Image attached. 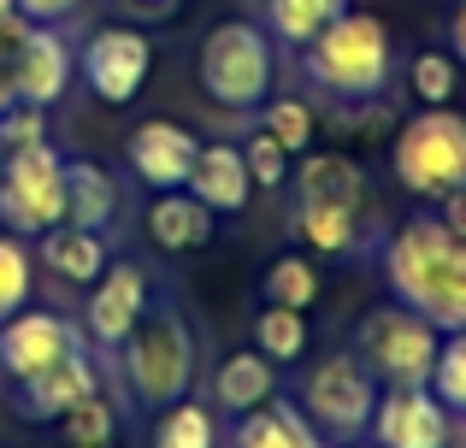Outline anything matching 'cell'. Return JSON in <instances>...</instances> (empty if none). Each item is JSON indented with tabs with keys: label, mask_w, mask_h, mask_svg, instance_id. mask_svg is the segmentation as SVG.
Here are the masks:
<instances>
[{
	"label": "cell",
	"mask_w": 466,
	"mask_h": 448,
	"mask_svg": "<svg viewBox=\"0 0 466 448\" xmlns=\"http://www.w3.org/2000/svg\"><path fill=\"white\" fill-rule=\"evenodd\" d=\"M296 201H325V207L366 213V165L349 154H308L301 172H289Z\"/></svg>",
	"instance_id": "obj_20"
},
{
	"label": "cell",
	"mask_w": 466,
	"mask_h": 448,
	"mask_svg": "<svg viewBox=\"0 0 466 448\" xmlns=\"http://www.w3.org/2000/svg\"><path fill=\"white\" fill-rule=\"evenodd\" d=\"M6 12H18V0H0V18H6Z\"/></svg>",
	"instance_id": "obj_39"
},
{
	"label": "cell",
	"mask_w": 466,
	"mask_h": 448,
	"mask_svg": "<svg viewBox=\"0 0 466 448\" xmlns=\"http://www.w3.org/2000/svg\"><path fill=\"white\" fill-rule=\"evenodd\" d=\"M183 189H189L201 207H213V213H242L254 201V177H248V165H242L237 142H201Z\"/></svg>",
	"instance_id": "obj_16"
},
{
	"label": "cell",
	"mask_w": 466,
	"mask_h": 448,
	"mask_svg": "<svg viewBox=\"0 0 466 448\" xmlns=\"http://www.w3.org/2000/svg\"><path fill=\"white\" fill-rule=\"evenodd\" d=\"M0 224L12 236H42L66 224V154L54 142L6 154L0 165Z\"/></svg>",
	"instance_id": "obj_8"
},
{
	"label": "cell",
	"mask_w": 466,
	"mask_h": 448,
	"mask_svg": "<svg viewBox=\"0 0 466 448\" xmlns=\"http://www.w3.org/2000/svg\"><path fill=\"white\" fill-rule=\"evenodd\" d=\"M342 448H378V443H342Z\"/></svg>",
	"instance_id": "obj_40"
},
{
	"label": "cell",
	"mask_w": 466,
	"mask_h": 448,
	"mask_svg": "<svg viewBox=\"0 0 466 448\" xmlns=\"http://www.w3.org/2000/svg\"><path fill=\"white\" fill-rule=\"evenodd\" d=\"M148 295H154L148 265H137V260H106V272L89 284L83 336H89L101 354H118V343L137 331V319H142V307H148Z\"/></svg>",
	"instance_id": "obj_11"
},
{
	"label": "cell",
	"mask_w": 466,
	"mask_h": 448,
	"mask_svg": "<svg viewBox=\"0 0 466 448\" xmlns=\"http://www.w3.org/2000/svg\"><path fill=\"white\" fill-rule=\"evenodd\" d=\"M154 71V35L137 24H101L89 42L77 47V77L101 106H130Z\"/></svg>",
	"instance_id": "obj_9"
},
{
	"label": "cell",
	"mask_w": 466,
	"mask_h": 448,
	"mask_svg": "<svg viewBox=\"0 0 466 448\" xmlns=\"http://www.w3.org/2000/svg\"><path fill=\"white\" fill-rule=\"evenodd\" d=\"M118 219V177L106 172L101 160H66V224H83V230H113Z\"/></svg>",
	"instance_id": "obj_21"
},
{
	"label": "cell",
	"mask_w": 466,
	"mask_h": 448,
	"mask_svg": "<svg viewBox=\"0 0 466 448\" xmlns=\"http://www.w3.org/2000/svg\"><path fill=\"white\" fill-rule=\"evenodd\" d=\"M319 272H313V260H301V254H278L272 265L260 272V301H272V307H296V313H308L313 301H319Z\"/></svg>",
	"instance_id": "obj_26"
},
{
	"label": "cell",
	"mask_w": 466,
	"mask_h": 448,
	"mask_svg": "<svg viewBox=\"0 0 466 448\" xmlns=\"http://www.w3.org/2000/svg\"><path fill=\"white\" fill-rule=\"evenodd\" d=\"M260 130L284 154H308L313 148V106L301 101V95H278V101L260 106Z\"/></svg>",
	"instance_id": "obj_28"
},
{
	"label": "cell",
	"mask_w": 466,
	"mask_h": 448,
	"mask_svg": "<svg viewBox=\"0 0 466 448\" xmlns=\"http://www.w3.org/2000/svg\"><path fill=\"white\" fill-rule=\"evenodd\" d=\"M301 71L325 101H342V106L378 101L396 77V35H390L384 18L349 6L301 47Z\"/></svg>",
	"instance_id": "obj_3"
},
{
	"label": "cell",
	"mask_w": 466,
	"mask_h": 448,
	"mask_svg": "<svg viewBox=\"0 0 466 448\" xmlns=\"http://www.w3.org/2000/svg\"><path fill=\"white\" fill-rule=\"evenodd\" d=\"M35 142H47V106H30V101L0 106V148L18 154V148H35Z\"/></svg>",
	"instance_id": "obj_34"
},
{
	"label": "cell",
	"mask_w": 466,
	"mask_h": 448,
	"mask_svg": "<svg viewBox=\"0 0 466 448\" xmlns=\"http://www.w3.org/2000/svg\"><path fill=\"white\" fill-rule=\"evenodd\" d=\"M437 219L455 230V236H466V184H455L443 201H437Z\"/></svg>",
	"instance_id": "obj_36"
},
{
	"label": "cell",
	"mask_w": 466,
	"mask_h": 448,
	"mask_svg": "<svg viewBox=\"0 0 466 448\" xmlns=\"http://www.w3.org/2000/svg\"><path fill=\"white\" fill-rule=\"evenodd\" d=\"M431 395L449 413H466V331H443L431 360Z\"/></svg>",
	"instance_id": "obj_30"
},
{
	"label": "cell",
	"mask_w": 466,
	"mask_h": 448,
	"mask_svg": "<svg viewBox=\"0 0 466 448\" xmlns=\"http://www.w3.org/2000/svg\"><path fill=\"white\" fill-rule=\"evenodd\" d=\"M148 236L166 254H195L218 236V213L201 207L189 189H159L154 207H148Z\"/></svg>",
	"instance_id": "obj_17"
},
{
	"label": "cell",
	"mask_w": 466,
	"mask_h": 448,
	"mask_svg": "<svg viewBox=\"0 0 466 448\" xmlns=\"http://www.w3.org/2000/svg\"><path fill=\"white\" fill-rule=\"evenodd\" d=\"M278 360H266L260 348H237V354H225V366L213 372V402L218 413H254V407H266L278 395Z\"/></svg>",
	"instance_id": "obj_18"
},
{
	"label": "cell",
	"mask_w": 466,
	"mask_h": 448,
	"mask_svg": "<svg viewBox=\"0 0 466 448\" xmlns=\"http://www.w3.org/2000/svg\"><path fill=\"white\" fill-rule=\"evenodd\" d=\"M384 284L437 331H466V236H455L437 213H413L384 242Z\"/></svg>",
	"instance_id": "obj_1"
},
{
	"label": "cell",
	"mask_w": 466,
	"mask_h": 448,
	"mask_svg": "<svg viewBox=\"0 0 466 448\" xmlns=\"http://www.w3.org/2000/svg\"><path fill=\"white\" fill-rule=\"evenodd\" d=\"M59 437H66V448H113L118 443V413L101 395H89V402H77L59 419Z\"/></svg>",
	"instance_id": "obj_31"
},
{
	"label": "cell",
	"mask_w": 466,
	"mask_h": 448,
	"mask_svg": "<svg viewBox=\"0 0 466 448\" xmlns=\"http://www.w3.org/2000/svg\"><path fill=\"white\" fill-rule=\"evenodd\" d=\"M390 172L408 195L443 201L455 184H466V118L449 106H425L396 130L390 148Z\"/></svg>",
	"instance_id": "obj_6"
},
{
	"label": "cell",
	"mask_w": 466,
	"mask_h": 448,
	"mask_svg": "<svg viewBox=\"0 0 466 448\" xmlns=\"http://www.w3.org/2000/svg\"><path fill=\"white\" fill-rule=\"evenodd\" d=\"M106 260H113V248H106L101 230H83V224L42 230V265L54 277H66V284H83V289H89L95 277L106 272Z\"/></svg>",
	"instance_id": "obj_22"
},
{
	"label": "cell",
	"mask_w": 466,
	"mask_h": 448,
	"mask_svg": "<svg viewBox=\"0 0 466 448\" xmlns=\"http://www.w3.org/2000/svg\"><path fill=\"white\" fill-rule=\"evenodd\" d=\"M148 448H218V419L213 407L201 402H171L154 413V431H148Z\"/></svg>",
	"instance_id": "obj_25"
},
{
	"label": "cell",
	"mask_w": 466,
	"mask_h": 448,
	"mask_svg": "<svg viewBox=\"0 0 466 448\" xmlns=\"http://www.w3.org/2000/svg\"><path fill=\"white\" fill-rule=\"evenodd\" d=\"M437 343H443V331H437L425 313L390 301V307H372L354 324L349 354L378 378V390H413V383H431Z\"/></svg>",
	"instance_id": "obj_5"
},
{
	"label": "cell",
	"mask_w": 466,
	"mask_h": 448,
	"mask_svg": "<svg viewBox=\"0 0 466 448\" xmlns=\"http://www.w3.org/2000/svg\"><path fill=\"white\" fill-rule=\"evenodd\" d=\"M6 390H12L18 419H30V425H59L77 402L101 395V360H95L89 348H77V354H66L59 366L35 372V378H24V383H6Z\"/></svg>",
	"instance_id": "obj_13"
},
{
	"label": "cell",
	"mask_w": 466,
	"mask_h": 448,
	"mask_svg": "<svg viewBox=\"0 0 466 448\" xmlns=\"http://www.w3.org/2000/svg\"><path fill=\"white\" fill-rule=\"evenodd\" d=\"M372 443L378 448H449V443H455V413L431 395V383H413V390H378Z\"/></svg>",
	"instance_id": "obj_12"
},
{
	"label": "cell",
	"mask_w": 466,
	"mask_h": 448,
	"mask_svg": "<svg viewBox=\"0 0 466 448\" xmlns=\"http://www.w3.org/2000/svg\"><path fill=\"white\" fill-rule=\"evenodd\" d=\"M296 407L313 419V431L325 443H360L372 431L378 378L354 354H330L296 378Z\"/></svg>",
	"instance_id": "obj_7"
},
{
	"label": "cell",
	"mask_w": 466,
	"mask_h": 448,
	"mask_svg": "<svg viewBox=\"0 0 466 448\" xmlns=\"http://www.w3.org/2000/svg\"><path fill=\"white\" fill-rule=\"evenodd\" d=\"M449 35H455V59L466 65V0L455 6V18H449Z\"/></svg>",
	"instance_id": "obj_37"
},
{
	"label": "cell",
	"mask_w": 466,
	"mask_h": 448,
	"mask_svg": "<svg viewBox=\"0 0 466 448\" xmlns=\"http://www.w3.org/2000/svg\"><path fill=\"white\" fill-rule=\"evenodd\" d=\"M71 83H77V54H71L66 30H59V24H35L18 42V54H12V95L54 113Z\"/></svg>",
	"instance_id": "obj_14"
},
{
	"label": "cell",
	"mask_w": 466,
	"mask_h": 448,
	"mask_svg": "<svg viewBox=\"0 0 466 448\" xmlns=\"http://www.w3.org/2000/svg\"><path fill=\"white\" fill-rule=\"evenodd\" d=\"M296 230L313 254H354L360 248V213L325 207V201H296Z\"/></svg>",
	"instance_id": "obj_24"
},
{
	"label": "cell",
	"mask_w": 466,
	"mask_h": 448,
	"mask_svg": "<svg viewBox=\"0 0 466 448\" xmlns=\"http://www.w3.org/2000/svg\"><path fill=\"white\" fill-rule=\"evenodd\" d=\"M195 360H201V343H195V324L183 313V301L171 289H154L137 331L118 343V366H125L118 378H125L130 407L159 413V407L183 402L195 390Z\"/></svg>",
	"instance_id": "obj_2"
},
{
	"label": "cell",
	"mask_w": 466,
	"mask_h": 448,
	"mask_svg": "<svg viewBox=\"0 0 466 448\" xmlns=\"http://www.w3.org/2000/svg\"><path fill=\"white\" fill-rule=\"evenodd\" d=\"M35 289V260L12 230H0V319H12L18 307H30Z\"/></svg>",
	"instance_id": "obj_29"
},
{
	"label": "cell",
	"mask_w": 466,
	"mask_h": 448,
	"mask_svg": "<svg viewBox=\"0 0 466 448\" xmlns=\"http://www.w3.org/2000/svg\"><path fill=\"white\" fill-rule=\"evenodd\" d=\"M77 348H89L77 319H66L54 307H18L12 319H0V378L24 383L35 372L59 366L66 354H77Z\"/></svg>",
	"instance_id": "obj_10"
},
{
	"label": "cell",
	"mask_w": 466,
	"mask_h": 448,
	"mask_svg": "<svg viewBox=\"0 0 466 448\" xmlns=\"http://www.w3.org/2000/svg\"><path fill=\"white\" fill-rule=\"evenodd\" d=\"M18 12L30 24H71L83 12V0H18Z\"/></svg>",
	"instance_id": "obj_35"
},
{
	"label": "cell",
	"mask_w": 466,
	"mask_h": 448,
	"mask_svg": "<svg viewBox=\"0 0 466 448\" xmlns=\"http://www.w3.org/2000/svg\"><path fill=\"white\" fill-rule=\"evenodd\" d=\"M242 165H248L254 189H284V184H289V154L278 148L266 130H254V136L242 142Z\"/></svg>",
	"instance_id": "obj_33"
},
{
	"label": "cell",
	"mask_w": 466,
	"mask_h": 448,
	"mask_svg": "<svg viewBox=\"0 0 466 448\" xmlns=\"http://www.w3.org/2000/svg\"><path fill=\"white\" fill-rule=\"evenodd\" d=\"M230 448H325V437H319L313 419L301 413V407L289 402L284 390H278L266 407H254V413L237 419V431H230Z\"/></svg>",
	"instance_id": "obj_19"
},
{
	"label": "cell",
	"mask_w": 466,
	"mask_h": 448,
	"mask_svg": "<svg viewBox=\"0 0 466 448\" xmlns=\"http://www.w3.org/2000/svg\"><path fill=\"white\" fill-rule=\"evenodd\" d=\"M201 89L225 113H260L272 101V35L254 18H225L201 35Z\"/></svg>",
	"instance_id": "obj_4"
},
{
	"label": "cell",
	"mask_w": 466,
	"mask_h": 448,
	"mask_svg": "<svg viewBox=\"0 0 466 448\" xmlns=\"http://www.w3.org/2000/svg\"><path fill=\"white\" fill-rule=\"evenodd\" d=\"M12 101H18V95H12V59L0 54V106H12Z\"/></svg>",
	"instance_id": "obj_38"
},
{
	"label": "cell",
	"mask_w": 466,
	"mask_h": 448,
	"mask_svg": "<svg viewBox=\"0 0 466 448\" xmlns=\"http://www.w3.org/2000/svg\"><path fill=\"white\" fill-rule=\"evenodd\" d=\"M408 89L420 95L425 106H449L461 89V59L455 54H420L408 65Z\"/></svg>",
	"instance_id": "obj_32"
},
{
	"label": "cell",
	"mask_w": 466,
	"mask_h": 448,
	"mask_svg": "<svg viewBox=\"0 0 466 448\" xmlns=\"http://www.w3.org/2000/svg\"><path fill=\"white\" fill-rule=\"evenodd\" d=\"M254 348H260L266 360H278V366L301 360V354H308V319H301L296 307H272V301H260V313H254Z\"/></svg>",
	"instance_id": "obj_27"
},
{
	"label": "cell",
	"mask_w": 466,
	"mask_h": 448,
	"mask_svg": "<svg viewBox=\"0 0 466 448\" xmlns=\"http://www.w3.org/2000/svg\"><path fill=\"white\" fill-rule=\"evenodd\" d=\"M0 165H6V148H0Z\"/></svg>",
	"instance_id": "obj_41"
},
{
	"label": "cell",
	"mask_w": 466,
	"mask_h": 448,
	"mask_svg": "<svg viewBox=\"0 0 466 448\" xmlns=\"http://www.w3.org/2000/svg\"><path fill=\"white\" fill-rule=\"evenodd\" d=\"M195 148H201L195 130L171 124V118H148V124L130 130L125 160H130V172H137V184H148L154 195H159V189H183V184H189Z\"/></svg>",
	"instance_id": "obj_15"
},
{
	"label": "cell",
	"mask_w": 466,
	"mask_h": 448,
	"mask_svg": "<svg viewBox=\"0 0 466 448\" xmlns=\"http://www.w3.org/2000/svg\"><path fill=\"white\" fill-rule=\"evenodd\" d=\"M349 12V0H266V35H272L278 47H308L319 30H325L330 18H342Z\"/></svg>",
	"instance_id": "obj_23"
}]
</instances>
